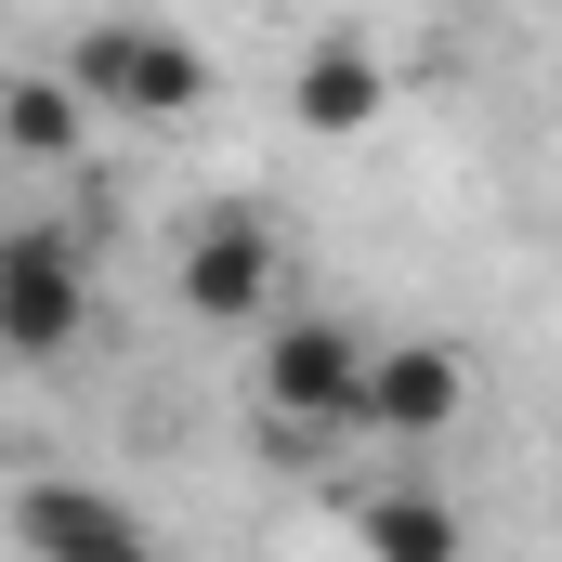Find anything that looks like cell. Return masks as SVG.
Wrapping results in <instances>:
<instances>
[{"instance_id":"obj_1","label":"cell","mask_w":562,"mask_h":562,"mask_svg":"<svg viewBox=\"0 0 562 562\" xmlns=\"http://www.w3.org/2000/svg\"><path fill=\"white\" fill-rule=\"evenodd\" d=\"M249 419L314 431V445H367V340L340 314H276L249 340Z\"/></svg>"},{"instance_id":"obj_2","label":"cell","mask_w":562,"mask_h":562,"mask_svg":"<svg viewBox=\"0 0 562 562\" xmlns=\"http://www.w3.org/2000/svg\"><path fill=\"white\" fill-rule=\"evenodd\" d=\"M66 79L92 92V119H132V132H170V119L210 105V53H196L183 26H157V13H105V26H79Z\"/></svg>"},{"instance_id":"obj_3","label":"cell","mask_w":562,"mask_h":562,"mask_svg":"<svg viewBox=\"0 0 562 562\" xmlns=\"http://www.w3.org/2000/svg\"><path fill=\"white\" fill-rule=\"evenodd\" d=\"M276 210H249V196H210L196 223H183V249H170V301L196 314V327H236V340H262L276 327Z\"/></svg>"},{"instance_id":"obj_4","label":"cell","mask_w":562,"mask_h":562,"mask_svg":"<svg viewBox=\"0 0 562 562\" xmlns=\"http://www.w3.org/2000/svg\"><path fill=\"white\" fill-rule=\"evenodd\" d=\"M92 340V249L66 223H0V353L66 367Z\"/></svg>"},{"instance_id":"obj_5","label":"cell","mask_w":562,"mask_h":562,"mask_svg":"<svg viewBox=\"0 0 562 562\" xmlns=\"http://www.w3.org/2000/svg\"><path fill=\"white\" fill-rule=\"evenodd\" d=\"M13 550L26 562H170L132 497H105V484H79V471L13 484Z\"/></svg>"},{"instance_id":"obj_6","label":"cell","mask_w":562,"mask_h":562,"mask_svg":"<svg viewBox=\"0 0 562 562\" xmlns=\"http://www.w3.org/2000/svg\"><path fill=\"white\" fill-rule=\"evenodd\" d=\"M458 419H471L458 340H367V445H445Z\"/></svg>"},{"instance_id":"obj_7","label":"cell","mask_w":562,"mask_h":562,"mask_svg":"<svg viewBox=\"0 0 562 562\" xmlns=\"http://www.w3.org/2000/svg\"><path fill=\"white\" fill-rule=\"evenodd\" d=\"M380 105H393V66H380L353 26H327V40L301 53V79H288V119H301L314 144H367V132H380Z\"/></svg>"},{"instance_id":"obj_8","label":"cell","mask_w":562,"mask_h":562,"mask_svg":"<svg viewBox=\"0 0 562 562\" xmlns=\"http://www.w3.org/2000/svg\"><path fill=\"white\" fill-rule=\"evenodd\" d=\"M353 562H471V510L431 484H367L353 497Z\"/></svg>"},{"instance_id":"obj_9","label":"cell","mask_w":562,"mask_h":562,"mask_svg":"<svg viewBox=\"0 0 562 562\" xmlns=\"http://www.w3.org/2000/svg\"><path fill=\"white\" fill-rule=\"evenodd\" d=\"M0 157H26V170H66V157H92V92L53 66V79H0Z\"/></svg>"}]
</instances>
